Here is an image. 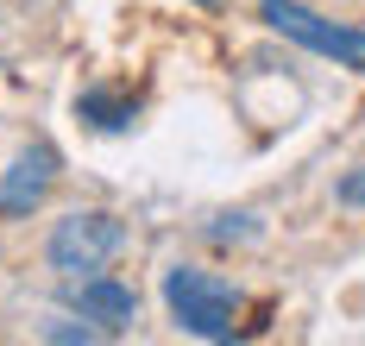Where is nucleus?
<instances>
[{
	"mask_svg": "<svg viewBox=\"0 0 365 346\" xmlns=\"http://www.w3.org/2000/svg\"><path fill=\"white\" fill-rule=\"evenodd\" d=\"M164 303H170L182 334H202V340H233L240 315H246V296L233 283H220V277H208L195 265L164 271Z\"/></svg>",
	"mask_w": 365,
	"mask_h": 346,
	"instance_id": "f257e3e1",
	"label": "nucleus"
},
{
	"mask_svg": "<svg viewBox=\"0 0 365 346\" xmlns=\"http://www.w3.org/2000/svg\"><path fill=\"white\" fill-rule=\"evenodd\" d=\"M258 19H264L271 32L296 38L302 51H322V57H334L340 70L365 76V32L359 26H334V19H322V13H309L302 0H258Z\"/></svg>",
	"mask_w": 365,
	"mask_h": 346,
	"instance_id": "f03ea898",
	"label": "nucleus"
},
{
	"mask_svg": "<svg viewBox=\"0 0 365 346\" xmlns=\"http://www.w3.org/2000/svg\"><path fill=\"white\" fill-rule=\"evenodd\" d=\"M126 246V227L113 221L108 208H76L63 214L57 227H51V271H63V277H88V271H101Z\"/></svg>",
	"mask_w": 365,
	"mask_h": 346,
	"instance_id": "7ed1b4c3",
	"label": "nucleus"
},
{
	"mask_svg": "<svg viewBox=\"0 0 365 346\" xmlns=\"http://www.w3.org/2000/svg\"><path fill=\"white\" fill-rule=\"evenodd\" d=\"M63 303H70L82 321H95V334H126V327H133V315H139V296H133L126 283L101 277V271L76 277L70 290H63Z\"/></svg>",
	"mask_w": 365,
	"mask_h": 346,
	"instance_id": "20e7f679",
	"label": "nucleus"
},
{
	"mask_svg": "<svg viewBox=\"0 0 365 346\" xmlns=\"http://www.w3.org/2000/svg\"><path fill=\"white\" fill-rule=\"evenodd\" d=\"M51 183H57V152H51V145H26V152L13 157V170L0 177V214H6V221L32 214L38 201L51 195Z\"/></svg>",
	"mask_w": 365,
	"mask_h": 346,
	"instance_id": "39448f33",
	"label": "nucleus"
},
{
	"mask_svg": "<svg viewBox=\"0 0 365 346\" xmlns=\"http://www.w3.org/2000/svg\"><path fill=\"white\" fill-rule=\"evenodd\" d=\"M76 114L88 120L95 132H126L139 120V95H120V88H82L76 95Z\"/></svg>",
	"mask_w": 365,
	"mask_h": 346,
	"instance_id": "423d86ee",
	"label": "nucleus"
},
{
	"mask_svg": "<svg viewBox=\"0 0 365 346\" xmlns=\"http://www.w3.org/2000/svg\"><path fill=\"white\" fill-rule=\"evenodd\" d=\"M340 201H353V208L365 201V170H359V177H346V183H340Z\"/></svg>",
	"mask_w": 365,
	"mask_h": 346,
	"instance_id": "0eeeda50",
	"label": "nucleus"
},
{
	"mask_svg": "<svg viewBox=\"0 0 365 346\" xmlns=\"http://www.w3.org/2000/svg\"><path fill=\"white\" fill-rule=\"evenodd\" d=\"M195 6H215V0H195Z\"/></svg>",
	"mask_w": 365,
	"mask_h": 346,
	"instance_id": "6e6552de",
	"label": "nucleus"
}]
</instances>
